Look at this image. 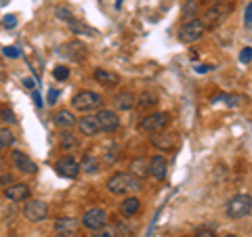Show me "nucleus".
Returning a JSON list of instances; mask_svg holds the SVG:
<instances>
[{
  "mask_svg": "<svg viewBox=\"0 0 252 237\" xmlns=\"http://www.w3.org/2000/svg\"><path fill=\"white\" fill-rule=\"evenodd\" d=\"M143 180L137 178L130 172H116V175L107 180V191L114 195H126V193H135L141 189Z\"/></svg>",
  "mask_w": 252,
  "mask_h": 237,
  "instance_id": "1",
  "label": "nucleus"
},
{
  "mask_svg": "<svg viewBox=\"0 0 252 237\" xmlns=\"http://www.w3.org/2000/svg\"><path fill=\"white\" fill-rule=\"evenodd\" d=\"M252 212V197L248 193H238L233 195L225 206V214L229 218H244Z\"/></svg>",
  "mask_w": 252,
  "mask_h": 237,
  "instance_id": "2",
  "label": "nucleus"
},
{
  "mask_svg": "<svg viewBox=\"0 0 252 237\" xmlns=\"http://www.w3.org/2000/svg\"><path fill=\"white\" fill-rule=\"evenodd\" d=\"M101 105H103L101 94L93 92V90H80L72 99V107L76 112H93V109H99Z\"/></svg>",
  "mask_w": 252,
  "mask_h": 237,
  "instance_id": "3",
  "label": "nucleus"
},
{
  "mask_svg": "<svg viewBox=\"0 0 252 237\" xmlns=\"http://www.w3.org/2000/svg\"><path fill=\"white\" fill-rule=\"evenodd\" d=\"M170 124V114L168 112H154L145 118H141L139 122V130L145 132H160Z\"/></svg>",
  "mask_w": 252,
  "mask_h": 237,
  "instance_id": "4",
  "label": "nucleus"
},
{
  "mask_svg": "<svg viewBox=\"0 0 252 237\" xmlns=\"http://www.w3.org/2000/svg\"><path fill=\"white\" fill-rule=\"evenodd\" d=\"M57 55L67 61H74V63H80L86 59V55H89V49H86V44H82L80 40H69L65 44H61L57 49Z\"/></svg>",
  "mask_w": 252,
  "mask_h": 237,
  "instance_id": "5",
  "label": "nucleus"
},
{
  "mask_svg": "<svg viewBox=\"0 0 252 237\" xmlns=\"http://www.w3.org/2000/svg\"><path fill=\"white\" fill-rule=\"evenodd\" d=\"M233 11V4H227V2H220V4H210V9L202 15V23L206 28H215L219 26L223 19L229 17V13Z\"/></svg>",
  "mask_w": 252,
  "mask_h": 237,
  "instance_id": "6",
  "label": "nucleus"
},
{
  "mask_svg": "<svg viewBox=\"0 0 252 237\" xmlns=\"http://www.w3.org/2000/svg\"><path fill=\"white\" fill-rule=\"evenodd\" d=\"M204 31H206V26L202 23V19H189L179 30V40L185 42V44L195 42V40H200V38L204 36Z\"/></svg>",
  "mask_w": 252,
  "mask_h": 237,
  "instance_id": "7",
  "label": "nucleus"
},
{
  "mask_svg": "<svg viewBox=\"0 0 252 237\" xmlns=\"http://www.w3.org/2000/svg\"><path fill=\"white\" fill-rule=\"evenodd\" d=\"M107 212L103 208H91L84 212V216L80 218V225L84 229H89V231H99V229H103L107 225Z\"/></svg>",
  "mask_w": 252,
  "mask_h": 237,
  "instance_id": "8",
  "label": "nucleus"
},
{
  "mask_svg": "<svg viewBox=\"0 0 252 237\" xmlns=\"http://www.w3.org/2000/svg\"><path fill=\"white\" fill-rule=\"evenodd\" d=\"M49 214V206L42 200H26V206H23V216H26L30 223H40Z\"/></svg>",
  "mask_w": 252,
  "mask_h": 237,
  "instance_id": "9",
  "label": "nucleus"
},
{
  "mask_svg": "<svg viewBox=\"0 0 252 237\" xmlns=\"http://www.w3.org/2000/svg\"><path fill=\"white\" fill-rule=\"evenodd\" d=\"M149 143H152L156 149L160 151H172L179 143V134L175 132H166V130H160V132H152L149 137Z\"/></svg>",
  "mask_w": 252,
  "mask_h": 237,
  "instance_id": "10",
  "label": "nucleus"
},
{
  "mask_svg": "<svg viewBox=\"0 0 252 237\" xmlns=\"http://www.w3.org/2000/svg\"><path fill=\"white\" fill-rule=\"evenodd\" d=\"M55 172L63 178H76L78 172H80V162L72 155H63L55 162Z\"/></svg>",
  "mask_w": 252,
  "mask_h": 237,
  "instance_id": "11",
  "label": "nucleus"
},
{
  "mask_svg": "<svg viewBox=\"0 0 252 237\" xmlns=\"http://www.w3.org/2000/svg\"><path fill=\"white\" fill-rule=\"evenodd\" d=\"M97 122H99L101 132H114L120 126V118H118L114 109H101L97 114Z\"/></svg>",
  "mask_w": 252,
  "mask_h": 237,
  "instance_id": "12",
  "label": "nucleus"
},
{
  "mask_svg": "<svg viewBox=\"0 0 252 237\" xmlns=\"http://www.w3.org/2000/svg\"><path fill=\"white\" fill-rule=\"evenodd\" d=\"M13 164H15V168H17L19 172H23V175H36V164L34 160H32L30 155H26L23 151H13Z\"/></svg>",
  "mask_w": 252,
  "mask_h": 237,
  "instance_id": "13",
  "label": "nucleus"
},
{
  "mask_svg": "<svg viewBox=\"0 0 252 237\" xmlns=\"http://www.w3.org/2000/svg\"><path fill=\"white\" fill-rule=\"evenodd\" d=\"M166 172H168V162L164 155H154L152 160H149V177H154L158 180L166 178Z\"/></svg>",
  "mask_w": 252,
  "mask_h": 237,
  "instance_id": "14",
  "label": "nucleus"
},
{
  "mask_svg": "<svg viewBox=\"0 0 252 237\" xmlns=\"http://www.w3.org/2000/svg\"><path fill=\"white\" fill-rule=\"evenodd\" d=\"M4 195H6V200H11V202H26V200H30V187L26 183H15L4 189Z\"/></svg>",
  "mask_w": 252,
  "mask_h": 237,
  "instance_id": "15",
  "label": "nucleus"
},
{
  "mask_svg": "<svg viewBox=\"0 0 252 237\" xmlns=\"http://www.w3.org/2000/svg\"><path fill=\"white\" fill-rule=\"evenodd\" d=\"M94 80H97L99 84H103V86H120L122 82V78L118 76L116 72H112V69H103V67H97L94 69Z\"/></svg>",
  "mask_w": 252,
  "mask_h": 237,
  "instance_id": "16",
  "label": "nucleus"
},
{
  "mask_svg": "<svg viewBox=\"0 0 252 237\" xmlns=\"http://www.w3.org/2000/svg\"><path fill=\"white\" fill-rule=\"evenodd\" d=\"M53 124L57 126V128L69 130V128H74L76 126V116L69 112V109H59V112L53 116Z\"/></svg>",
  "mask_w": 252,
  "mask_h": 237,
  "instance_id": "17",
  "label": "nucleus"
},
{
  "mask_svg": "<svg viewBox=\"0 0 252 237\" xmlns=\"http://www.w3.org/2000/svg\"><path fill=\"white\" fill-rule=\"evenodd\" d=\"M114 103L118 109H122V112H130V109L137 105V94L130 92V90H122V92L116 94Z\"/></svg>",
  "mask_w": 252,
  "mask_h": 237,
  "instance_id": "18",
  "label": "nucleus"
},
{
  "mask_svg": "<svg viewBox=\"0 0 252 237\" xmlns=\"http://www.w3.org/2000/svg\"><path fill=\"white\" fill-rule=\"evenodd\" d=\"M78 128H80V132L86 134V137H94V134L101 132L97 116H84V118H80V120H78Z\"/></svg>",
  "mask_w": 252,
  "mask_h": 237,
  "instance_id": "19",
  "label": "nucleus"
},
{
  "mask_svg": "<svg viewBox=\"0 0 252 237\" xmlns=\"http://www.w3.org/2000/svg\"><path fill=\"white\" fill-rule=\"evenodd\" d=\"M55 229H57V233L74 235V233H78V229H80V223H78L76 218L63 216V218H57V220H55Z\"/></svg>",
  "mask_w": 252,
  "mask_h": 237,
  "instance_id": "20",
  "label": "nucleus"
},
{
  "mask_svg": "<svg viewBox=\"0 0 252 237\" xmlns=\"http://www.w3.org/2000/svg\"><path fill=\"white\" fill-rule=\"evenodd\" d=\"M130 175H135L137 178L143 180L145 177H149V160L143 155L135 157V160L130 162Z\"/></svg>",
  "mask_w": 252,
  "mask_h": 237,
  "instance_id": "21",
  "label": "nucleus"
},
{
  "mask_svg": "<svg viewBox=\"0 0 252 237\" xmlns=\"http://www.w3.org/2000/svg\"><path fill=\"white\" fill-rule=\"evenodd\" d=\"M139 208H141V200L139 197H135V195H130V197H126V200L120 204V214L122 216H135L137 212H139Z\"/></svg>",
  "mask_w": 252,
  "mask_h": 237,
  "instance_id": "22",
  "label": "nucleus"
},
{
  "mask_svg": "<svg viewBox=\"0 0 252 237\" xmlns=\"http://www.w3.org/2000/svg\"><path fill=\"white\" fill-rule=\"evenodd\" d=\"M67 26H69V30H72L76 36H99L97 30L91 28V26H86V23H82L80 19H74L72 23H67Z\"/></svg>",
  "mask_w": 252,
  "mask_h": 237,
  "instance_id": "23",
  "label": "nucleus"
},
{
  "mask_svg": "<svg viewBox=\"0 0 252 237\" xmlns=\"http://www.w3.org/2000/svg\"><path fill=\"white\" fill-rule=\"evenodd\" d=\"M160 103V94L156 90H143L137 97V105H143V107H154Z\"/></svg>",
  "mask_w": 252,
  "mask_h": 237,
  "instance_id": "24",
  "label": "nucleus"
},
{
  "mask_svg": "<svg viewBox=\"0 0 252 237\" xmlns=\"http://www.w3.org/2000/svg\"><path fill=\"white\" fill-rule=\"evenodd\" d=\"M59 145H61L63 149H76L78 145H80V139H78L74 132L65 130V132L59 134Z\"/></svg>",
  "mask_w": 252,
  "mask_h": 237,
  "instance_id": "25",
  "label": "nucleus"
},
{
  "mask_svg": "<svg viewBox=\"0 0 252 237\" xmlns=\"http://www.w3.org/2000/svg\"><path fill=\"white\" fill-rule=\"evenodd\" d=\"M80 170H84V172H89V175H93V172H97V170H99V160H97L94 155L86 153V155H84V160H82V164H80Z\"/></svg>",
  "mask_w": 252,
  "mask_h": 237,
  "instance_id": "26",
  "label": "nucleus"
},
{
  "mask_svg": "<svg viewBox=\"0 0 252 237\" xmlns=\"http://www.w3.org/2000/svg\"><path fill=\"white\" fill-rule=\"evenodd\" d=\"M200 13V2L198 0H187L183 4V17L189 21V19H195V15Z\"/></svg>",
  "mask_w": 252,
  "mask_h": 237,
  "instance_id": "27",
  "label": "nucleus"
},
{
  "mask_svg": "<svg viewBox=\"0 0 252 237\" xmlns=\"http://www.w3.org/2000/svg\"><path fill=\"white\" fill-rule=\"evenodd\" d=\"M13 143H15L13 132H11V130H6V128H0V151H4V149H9Z\"/></svg>",
  "mask_w": 252,
  "mask_h": 237,
  "instance_id": "28",
  "label": "nucleus"
},
{
  "mask_svg": "<svg viewBox=\"0 0 252 237\" xmlns=\"http://www.w3.org/2000/svg\"><path fill=\"white\" fill-rule=\"evenodd\" d=\"M55 17L57 19H61V21H65V23H72L76 17H74V13L67 9V6H57L55 9Z\"/></svg>",
  "mask_w": 252,
  "mask_h": 237,
  "instance_id": "29",
  "label": "nucleus"
},
{
  "mask_svg": "<svg viewBox=\"0 0 252 237\" xmlns=\"http://www.w3.org/2000/svg\"><path fill=\"white\" fill-rule=\"evenodd\" d=\"M223 101H225V105H229V107H238V105H242L246 99H244L242 94H225Z\"/></svg>",
  "mask_w": 252,
  "mask_h": 237,
  "instance_id": "30",
  "label": "nucleus"
},
{
  "mask_svg": "<svg viewBox=\"0 0 252 237\" xmlns=\"http://www.w3.org/2000/svg\"><path fill=\"white\" fill-rule=\"evenodd\" d=\"M91 237H118V231L114 227H109V225H105L103 229H99V231H93V235Z\"/></svg>",
  "mask_w": 252,
  "mask_h": 237,
  "instance_id": "31",
  "label": "nucleus"
},
{
  "mask_svg": "<svg viewBox=\"0 0 252 237\" xmlns=\"http://www.w3.org/2000/svg\"><path fill=\"white\" fill-rule=\"evenodd\" d=\"M53 76H55V80H67V78H69V69L65 65H57L53 69Z\"/></svg>",
  "mask_w": 252,
  "mask_h": 237,
  "instance_id": "32",
  "label": "nucleus"
},
{
  "mask_svg": "<svg viewBox=\"0 0 252 237\" xmlns=\"http://www.w3.org/2000/svg\"><path fill=\"white\" fill-rule=\"evenodd\" d=\"M0 118H2V122H9V124L17 122V118H15V114L11 112L9 107H2V109H0Z\"/></svg>",
  "mask_w": 252,
  "mask_h": 237,
  "instance_id": "33",
  "label": "nucleus"
},
{
  "mask_svg": "<svg viewBox=\"0 0 252 237\" xmlns=\"http://www.w3.org/2000/svg\"><path fill=\"white\" fill-rule=\"evenodd\" d=\"M4 57H9V59H19L21 57V51L17 49V46H4Z\"/></svg>",
  "mask_w": 252,
  "mask_h": 237,
  "instance_id": "34",
  "label": "nucleus"
},
{
  "mask_svg": "<svg viewBox=\"0 0 252 237\" xmlns=\"http://www.w3.org/2000/svg\"><path fill=\"white\" fill-rule=\"evenodd\" d=\"M252 61V49L250 46H244L240 51V63H250Z\"/></svg>",
  "mask_w": 252,
  "mask_h": 237,
  "instance_id": "35",
  "label": "nucleus"
},
{
  "mask_svg": "<svg viewBox=\"0 0 252 237\" xmlns=\"http://www.w3.org/2000/svg\"><path fill=\"white\" fill-rule=\"evenodd\" d=\"M2 26L6 30H13L15 26H17V17H15V15H4V17H2Z\"/></svg>",
  "mask_w": 252,
  "mask_h": 237,
  "instance_id": "36",
  "label": "nucleus"
},
{
  "mask_svg": "<svg viewBox=\"0 0 252 237\" xmlns=\"http://www.w3.org/2000/svg\"><path fill=\"white\" fill-rule=\"evenodd\" d=\"M244 21H246V26H252V0L248 2L246 11H244Z\"/></svg>",
  "mask_w": 252,
  "mask_h": 237,
  "instance_id": "37",
  "label": "nucleus"
},
{
  "mask_svg": "<svg viewBox=\"0 0 252 237\" xmlns=\"http://www.w3.org/2000/svg\"><path fill=\"white\" fill-rule=\"evenodd\" d=\"M57 99H59V90L57 89H51L49 90V105H55V103H57Z\"/></svg>",
  "mask_w": 252,
  "mask_h": 237,
  "instance_id": "38",
  "label": "nucleus"
},
{
  "mask_svg": "<svg viewBox=\"0 0 252 237\" xmlns=\"http://www.w3.org/2000/svg\"><path fill=\"white\" fill-rule=\"evenodd\" d=\"M193 237H217V235H215V231H212V229H200V231L195 233Z\"/></svg>",
  "mask_w": 252,
  "mask_h": 237,
  "instance_id": "39",
  "label": "nucleus"
},
{
  "mask_svg": "<svg viewBox=\"0 0 252 237\" xmlns=\"http://www.w3.org/2000/svg\"><path fill=\"white\" fill-rule=\"evenodd\" d=\"M0 183H2V185H11L13 183V177L11 175H4L2 178H0Z\"/></svg>",
  "mask_w": 252,
  "mask_h": 237,
  "instance_id": "40",
  "label": "nucleus"
},
{
  "mask_svg": "<svg viewBox=\"0 0 252 237\" xmlns=\"http://www.w3.org/2000/svg\"><path fill=\"white\" fill-rule=\"evenodd\" d=\"M23 86H26V89H34V80H32V78H23Z\"/></svg>",
  "mask_w": 252,
  "mask_h": 237,
  "instance_id": "41",
  "label": "nucleus"
},
{
  "mask_svg": "<svg viewBox=\"0 0 252 237\" xmlns=\"http://www.w3.org/2000/svg\"><path fill=\"white\" fill-rule=\"evenodd\" d=\"M208 69H212V67L210 65H198V67H195V72H198V74H206Z\"/></svg>",
  "mask_w": 252,
  "mask_h": 237,
  "instance_id": "42",
  "label": "nucleus"
},
{
  "mask_svg": "<svg viewBox=\"0 0 252 237\" xmlns=\"http://www.w3.org/2000/svg\"><path fill=\"white\" fill-rule=\"evenodd\" d=\"M32 97H34V103H36L38 107H42V97H40V94L34 92V94H32Z\"/></svg>",
  "mask_w": 252,
  "mask_h": 237,
  "instance_id": "43",
  "label": "nucleus"
},
{
  "mask_svg": "<svg viewBox=\"0 0 252 237\" xmlns=\"http://www.w3.org/2000/svg\"><path fill=\"white\" fill-rule=\"evenodd\" d=\"M208 4H220V2H225V0H206Z\"/></svg>",
  "mask_w": 252,
  "mask_h": 237,
  "instance_id": "44",
  "label": "nucleus"
},
{
  "mask_svg": "<svg viewBox=\"0 0 252 237\" xmlns=\"http://www.w3.org/2000/svg\"><path fill=\"white\" fill-rule=\"evenodd\" d=\"M53 237H69V235H63V233H57V235H53Z\"/></svg>",
  "mask_w": 252,
  "mask_h": 237,
  "instance_id": "45",
  "label": "nucleus"
},
{
  "mask_svg": "<svg viewBox=\"0 0 252 237\" xmlns=\"http://www.w3.org/2000/svg\"><path fill=\"white\" fill-rule=\"evenodd\" d=\"M225 237H238V235H233V233H229V235H225Z\"/></svg>",
  "mask_w": 252,
  "mask_h": 237,
  "instance_id": "46",
  "label": "nucleus"
}]
</instances>
